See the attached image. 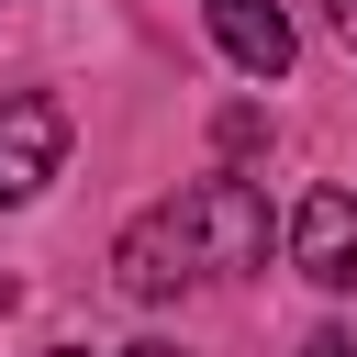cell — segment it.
<instances>
[{
	"label": "cell",
	"mask_w": 357,
	"mask_h": 357,
	"mask_svg": "<svg viewBox=\"0 0 357 357\" xmlns=\"http://www.w3.org/2000/svg\"><path fill=\"white\" fill-rule=\"evenodd\" d=\"M257 257H268V201H257L245 178H190L178 201H156V212L123 223L112 279H123L134 301H178V290L234 279V268H257Z\"/></svg>",
	"instance_id": "6da1fadb"
},
{
	"label": "cell",
	"mask_w": 357,
	"mask_h": 357,
	"mask_svg": "<svg viewBox=\"0 0 357 357\" xmlns=\"http://www.w3.org/2000/svg\"><path fill=\"white\" fill-rule=\"evenodd\" d=\"M56 167H67V100L11 89V100H0V212H22Z\"/></svg>",
	"instance_id": "7a4b0ae2"
},
{
	"label": "cell",
	"mask_w": 357,
	"mask_h": 357,
	"mask_svg": "<svg viewBox=\"0 0 357 357\" xmlns=\"http://www.w3.org/2000/svg\"><path fill=\"white\" fill-rule=\"evenodd\" d=\"M290 268L312 279V290H357V190H301V212H290Z\"/></svg>",
	"instance_id": "3957f363"
},
{
	"label": "cell",
	"mask_w": 357,
	"mask_h": 357,
	"mask_svg": "<svg viewBox=\"0 0 357 357\" xmlns=\"http://www.w3.org/2000/svg\"><path fill=\"white\" fill-rule=\"evenodd\" d=\"M201 11H212V45L245 78H290V11L279 0H201Z\"/></svg>",
	"instance_id": "277c9868"
},
{
	"label": "cell",
	"mask_w": 357,
	"mask_h": 357,
	"mask_svg": "<svg viewBox=\"0 0 357 357\" xmlns=\"http://www.w3.org/2000/svg\"><path fill=\"white\" fill-rule=\"evenodd\" d=\"M301 357H357V335H346V324H312V335H301Z\"/></svg>",
	"instance_id": "5b68a950"
},
{
	"label": "cell",
	"mask_w": 357,
	"mask_h": 357,
	"mask_svg": "<svg viewBox=\"0 0 357 357\" xmlns=\"http://www.w3.org/2000/svg\"><path fill=\"white\" fill-rule=\"evenodd\" d=\"M324 22H335V33H346V45H357V0H324Z\"/></svg>",
	"instance_id": "8992f818"
},
{
	"label": "cell",
	"mask_w": 357,
	"mask_h": 357,
	"mask_svg": "<svg viewBox=\"0 0 357 357\" xmlns=\"http://www.w3.org/2000/svg\"><path fill=\"white\" fill-rule=\"evenodd\" d=\"M123 357H178V346H123Z\"/></svg>",
	"instance_id": "52a82bcc"
},
{
	"label": "cell",
	"mask_w": 357,
	"mask_h": 357,
	"mask_svg": "<svg viewBox=\"0 0 357 357\" xmlns=\"http://www.w3.org/2000/svg\"><path fill=\"white\" fill-rule=\"evenodd\" d=\"M56 357H78V346H56Z\"/></svg>",
	"instance_id": "ba28073f"
}]
</instances>
